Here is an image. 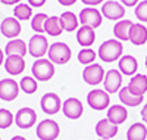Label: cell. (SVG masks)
I'll return each mask as SVG.
<instances>
[{
  "label": "cell",
  "instance_id": "1",
  "mask_svg": "<svg viewBox=\"0 0 147 140\" xmlns=\"http://www.w3.org/2000/svg\"><path fill=\"white\" fill-rule=\"evenodd\" d=\"M122 52H124V44H122V41H119L116 39H110V40H106L100 44L97 55H99V58L103 62L112 63V62L119 60L122 58Z\"/></svg>",
  "mask_w": 147,
  "mask_h": 140
},
{
  "label": "cell",
  "instance_id": "2",
  "mask_svg": "<svg viewBox=\"0 0 147 140\" xmlns=\"http://www.w3.org/2000/svg\"><path fill=\"white\" fill-rule=\"evenodd\" d=\"M47 58L55 65H65L72 58V50L65 41H56V43L50 44V47H49Z\"/></svg>",
  "mask_w": 147,
  "mask_h": 140
},
{
  "label": "cell",
  "instance_id": "3",
  "mask_svg": "<svg viewBox=\"0 0 147 140\" xmlns=\"http://www.w3.org/2000/svg\"><path fill=\"white\" fill-rule=\"evenodd\" d=\"M32 77L37 81H49L53 78L55 75V63L49 59V58H41V59H35L32 63Z\"/></svg>",
  "mask_w": 147,
  "mask_h": 140
},
{
  "label": "cell",
  "instance_id": "4",
  "mask_svg": "<svg viewBox=\"0 0 147 140\" xmlns=\"http://www.w3.org/2000/svg\"><path fill=\"white\" fill-rule=\"evenodd\" d=\"M35 134L40 140H56L60 134V127L55 120L46 118L37 124Z\"/></svg>",
  "mask_w": 147,
  "mask_h": 140
},
{
  "label": "cell",
  "instance_id": "5",
  "mask_svg": "<svg viewBox=\"0 0 147 140\" xmlns=\"http://www.w3.org/2000/svg\"><path fill=\"white\" fill-rule=\"evenodd\" d=\"M87 103L94 111H103L109 109L110 106V94L105 88H93L87 94Z\"/></svg>",
  "mask_w": 147,
  "mask_h": 140
},
{
  "label": "cell",
  "instance_id": "6",
  "mask_svg": "<svg viewBox=\"0 0 147 140\" xmlns=\"http://www.w3.org/2000/svg\"><path fill=\"white\" fill-rule=\"evenodd\" d=\"M49 47H50V44L43 34H34L28 43V53L32 58L41 59L49 52Z\"/></svg>",
  "mask_w": 147,
  "mask_h": 140
},
{
  "label": "cell",
  "instance_id": "7",
  "mask_svg": "<svg viewBox=\"0 0 147 140\" xmlns=\"http://www.w3.org/2000/svg\"><path fill=\"white\" fill-rule=\"evenodd\" d=\"M102 15L105 18H107L109 21H121L125 16V6L121 2H116V0H107V2L103 3L102 6Z\"/></svg>",
  "mask_w": 147,
  "mask_h": 140
},
{
  "label": "cell",
  "instance_id": "8",
  "mask_svg": "<svg viewBox=\"0 0 147 140\" xmlns=\"http://www.w3.org/2000/svg\"><path fill=\"white\" fill-rule=\"evenodd\" d=\"M80 24L81 25H88V27L91 28H99L102 22H103V15H102V12L99 9H96V7H84L81 12H80Z\"/></svg>",
  "mask_w": 147,
  "mask_h": 140
},
{
  "label": "cell",
  "instance_id": "9",
  "mask_svg": "<svg viewBox=\"0 0 147 140\" xmlns=\"http://www.w3.org/2000/svg\"><path fill=\"white\" fill-rule=\"evenodd\" d=\"M105 75H106L105 68L100 63H91V65H87L84 68L82 80L90 86H99L100 83H103Z\"/></svg>",
  "mask_w": 147,
  "mask_h": 140
},
{
  "label": "cell",
  "instance_id": "10",
  "mask_svg": "<svg viewBox=\"0 0 147 140\" xmlns=\"http://www.w3.org/2000/svg\"><path fill=\"white\" fill-rule=\"evenodd\" d=\"M62 105H63L62 99L56 93H46V94H43V97L40 100L41 111L46 115H56L59 111H62Z\"/></svg>",
  "mask_w": 147,
  "mask_h": 140
},
{
  "label": "cell",
  "instance_id": "11",
  "mask_svg": "<svg viewBox=\"0 0 147 140\" xmlns=\"http://www.w3.org/2000/svg\"><path fill=\"white\" fill-rule=\"evenodd\" d=\"M15 124L22 130L31 128L37 124V112L32 108H21L15 115Z\"/></svg>",
  "mask_w": 147,
  "mask_h": 140
},
{
  "label": "cell",
  "instance_id": "12",
  "mask_svg": "<svg viewBox=\"0 0 147 140\" xmlns=\"http://www.w3.org/2000/svg\"><path fill=\"white\" fill-rule=\"evenodd\" d=\"M62 112L69 120H78L84 113V105L77 97H68L62 105Z\"/></svg>",
  "mask_w": 147,
  "mask_h": 140
},
{
  "label": "cell",
  "instance_id": "13",
  "mask_svg": "<svg viewBox=\"0 0 147 140\" xmlns=\"http://www.w3.org/2000/svg\"><path fill=\"white\" fill-rule=\"evenodd\" d=\"M21 87L13 78H5L0 81V99L5 102L15 100L19 94Z\"/></svg>",
  "mask_w": 147,
  "mask_h": 140
},
{
  "label": "cell",
  "instance_id": "14",
  "mask_svg": "<svg viewBox=\"0 0 147 140\" xmlns=\"http://www.w3.org/2000/svg\"><path fill=\"white\" fill-rule=\"evenodd\" d=\"M103 87L109 94L118 93L122 88V74L119 69H109L105 75Z\"/></svg>",
  "mask_w": 147,
  "mask_h": 140
},
{
  "label": "cell",
  "instance_id": "15",
  "mask_svg": "<svg viewBox=\"0 0 147 140\" xmlns=\"http://www.w3.org/2000/svg\"><path fill=\"white\" fill-rule=\"evenodd\" d=\"M96 134L99 136V139L112 140L118 134V125H115L113 122H110L107 118H102L99 122L96 124Z\"/></svg>",
  "mask_w": 147,
  "mask_h": 140
},
{
  "label": "cell",
  "instance_id": "16",
  "mask_svg": "<svg viewBox=\"0 0 147 140\" xmlns=\"http://www.w3.org/2000/svg\"><path fill=\"white\" fill-rule=\"evenodd\" d=\"M0 31L6 37V39L13 40L21 34V22L13 16V18H5L0 25Z\"/></svg>",
  "mask_w": 147,
  "mask_h": 140
},
{
  "label": "cell",
  "instance_id": "17",
  "mask_svg": "<svg viewBox=\"0 0 147 140\" xmlns=\"http://www.w3.org/2000/svg\"><path fill=\"white\" fill-rule=\"evenodd\" d=\"M118 69L121 71L122 75L132 77V75H136L137 71H138V62L131 55H124L118 60Z\"/></svg>",
  "mask_w": 147,
  "mask_h": 140
},
{
  "label": "cell",
  "instance_id": "18",
  "mask_svg": "<svg viewBox=\"0 0 147 140\" xmlns=\"http://www.w3.org/2000/svg\"><path fill=\"white\" fill-rule=\"evenodd\" d=\"M127 87L132 94L144 97V93H147V75H144V74L132 75Z\"/></svg>",
  "mask_w": 147,
  "mask_h": 140
},
{
  "label": "cell",
  "instance_id": "19",
  "mask_svg": "<svg viewBox=\"0 0 147 140\" xmlns=\"http://www.w3.org/2000/svg\"><path fill=\"white\" fill-rule=\"evenodd\" d=\"M129 41L134 46H143L147 43V28L141 22H134L129 30Z\"/></svg>",
  "mask_w": 147,
  "mask_h": 140
},
{
  "label": "cell",
  "instance_id": "20",
  "mask_svg": "<svg viewBox=\"0 0 147 140\" xmlns=\"http://www.w3.org/2000/svg\"><path fill=\"white\" fill-rule=\"evenodd\" d=\"M106 118L113 122L115 125H121L124 124L128 118V111L124 105H110L109 109H107V115Z\"/></svg>",
  "mask_w": 147,
  "mask_h": 140
},
{
  "label": "cell",
  "instance_id": "21",
  "mask_svg": "<svg viewBox=\"0 0 147 140\" xmlns=\"http://www.w3.org/2000/svg\"><path fill=\"white\" fill-rule=\"evenodd\" d=\"M5 69L10 75H19V74L24 72V69H25V59L22 56H18V55L6 56Z\"/></svg>",
  "mask_w": 147,
  "mask_h": 140
},
{
  "label": "cell",
  "instance_id": "22",
  "mask_svg": "<svg viewBox=\"0 0 147 140\" xmlns=\"http://www.w3.org/2000/svg\"><path fill=\"white\" fill-rule=\"evenodd\" d=\"M96 41V33L94 28L88 27V25H81L77 30V43L82 47H90Z\"/></svg>",
  "mask_w": 147,
  "mask_h": 140
},
{
  "label": "cell",
  "instance_id": "23",
  "mask_svg": "<svg viewBox=\"0 0 147 140\" xmlns=\"http://www.w3.org/2000/svg\"><path fill=\"white\" fill-rule=\"evenodd\" d=\"M5 53L6 56H12V55H18V56H25L28 53V44L21 40V39H13L10 40L6 47H5Z\"/></svg>",
  "mask_w": 147,
  "mask_h": 140
},
{
  "label": "cell",
  "instance_id": "24",
  "mask_svg": "<svg viewBox=\"0 0 147 140\" xmlns=\"http://www.w3.org/2000/svg\"><path fill=\"white\" fill-rule=\"evenodd\" d=\"M59 18H60V24H62L63 31H66V33H74V31H77V30L80 28V27H78V25H80V18L74 14V12L65 10Z\"/></svg>",
  "mask_w": 147,
  "mask_h": 140
},
{
  "label": "cell",
  "instance_id": "25",
  "mask_svg": "<svg viewBox=\"0 0 147 140\" xmlns=\"http://www.w3.org/2000/svg\"><path fill=\"white\" fill-rule=\"evenodd\" d=\"M132 21L129 19H121L113 25V34L116 37V40L119 41H128L129 40V30L132 27Z\"/></svg>",
  "mask_w": 147,
  "mask_h": 140
},
{
  "label": "cell",
  "instance_id": "26",
  "mask_svg": "<svg viewBox=\"0 0 147 140\" xmlns=\"http://www.w3.org/2000/svg\"><path fill=\"white\" fill-rule=\"evenodd\" d=\"M118 96H119V100H121V103L124 105V106H138L143 103V100L144 97L143 96H136V94H132L129 90H128V87L124 86L121 88V90L118 92Z\"/></svg>",
  "mask_w": 147,
  "mask_h": 140
},
{
  "label": "cell",
  "instance_id": "27",
  "mask_svg": "<svg viewBox=\"0 0 147 140\" xmlns=\"http://www.w3.org/2000/svg\"><path fill=\"white\" fill-rule=\"evenodd\" d=\"M147 125L144 122H134L127 131V140H146Z\"/></svg>",
  "mask_w": 147,
  "mask_h": 140
},
{
  "label": "cell",
  "instance_id": "28",
  "mask_svg": "<svg viewBox=\"0 0 147 140\" xmlns=\"http://www.w3.org/2000/svg\"><path fill=\"white\" fill-rule=\"evenodd\" d=\"M44 33L52 35V37H57L63 33L62 24H60V18L59 16H49V19L46 21L44 25Z\"/></svg>",
  "mask_w": 147,
  "mask_h": 140
},
{
  "label": "cell",
  "instance_id": "29",
  "mask_svg": "<svg viewBox=\"0 0 147 140\" xmlns=\"http://www.w3.org/2000/svg\"><path fill=\"white\" fill-rule=\"evenodd\" d=\"M19 87L24 93L27 94H34L38 88V81H37L32 75H27V77H22V80L19 81Z\"/></svg>",
  "mask_w": 147,
  "mask_h": 140
},
{
  "label": "cell",
  "instance_id": "30",
  "mask_svg": "<svg viewBox=\"0 0 147 140\" xmlns=\"http://www.w3.org/2000/svg\"><path fill=\"white\" fill-rule=\"evenodd\" d=\"M96 58H97V52L93 50L91 47H82L78 52V62L82 63V65H85V67L94 63Z\"/></svg>",
  "mask_w": 147,
  "mask_h": 140
},
{
  "label": "cell",
  "instance_id": "31",
  "mask_svg": "<svg viewBox=\"0 0 147 140\" xmlns=\"http://www.w3.org/2000/svg\"><path fill=\"white\" fill-rule=\"evenodd\" d=\"M13 16L18 21H28L30 18H32V7L27 3H19L13 9Z\"/></svg>",
  "mask_w": 147,
  "mask_h": 140
},
{
  "label": "cell",
  "instance_id": "32",
  "mask_svg": "<svg viewBox=\"0 0 147 140\" xmlns=\"http://www.w3.org/2000/svg\"><path fill=\"white\" fill-rule=\"evenodd\" d=\"M47 19H49V16L46 14H43V12L34 15L32 19H31V28H32V31H35L37 34H43L44 33V25H46Z\"/></svg>",
  "mask_w": 147,
  "mask_h": 140
},
{
  "label": "cell",
  "instance_id": "33",
  "mask_svg": "<svg viewBox=\"0 0 147 140\" xmlns=\"http://www.w3.org/2000/svg\"><path fill=\"white\" fill-rule=\"evenodd\" d=\"M15 122V115L12 113L9 109H5L2 108L0 109V128H9V127Z\"/></svg>",
  "mask_w": 147,
  "mask_h": 140
},
{
  "label": "cell",
  "instance_id": "34",
  "mask_svg": "<svg viewBox=\"0 0 147 140\" xmlns=\"http://www.w3.org/2000/svg\"><path fill=\"white\" fill-rule=\"evenodd\" d=\"M134 14H136V18L140 22H147V0H143L136 6Z\"/></svg>",
  "mask_w": 147,
  "mask_h": 140
},
{
  "label": "cell",
  "instance_id": "35",
  "mask_svg": "<svg viewBox=\"0 0 147 140\" xmlns=\"http://www.w3.org/2000/svg\"><path fill=\"white\" fill-rule=\"evenodd\" d=\"M81 2H82L85 6H88V7H96L97 5L103 3L105 0H81Z\"/></svg>",
  "mask_w": 147,
  "mask_h": 140
},
{
  "label": "cell",
  "instance_id": "36",
  "mask_svg": "<svg viewBox=\"0 0 147 140\" xmlns=\"http://www.w3.org/2000/svg\"><path fill=\"white\" fill-rule=\"evenodd\" d=\"M46 2L47 0H28V5L31 7H41L46 5Z\"/></svg>",
  "mask_w": 147,
  "mask_h": 140
},
{
  "label": "cell",
  "instance_id": "37",
  "mask_svg": "<svg viewBox=\"0 0 147 140\" xmlns=\"http://www.w3.org/2000/svg\"><path fill=\"white\" fill-rule=\"evenodd\" d=\"M121 3L125 7H136L140 3V0H121Z\"/></svg>",
  "mask_w": 147,
  "mask_h": 140
},
{
  "label": "cell",
  "instance_id": "38",
  "mask_svg": "<svg viewBox=\"0 0 147 140\" xmlns=\"http://www.w3.org/2000/svg\"><path fill=\"white\" fill-rule=\"evenodd\" d=\"M140 113H141V120H143V122L147 124V103L141 108V112H140Z\"/></svg>",
  "mask_w": 147,
  "mask_h": 140
},
{
  "label": "cell",
  "instance_id": "39",
  "mask_svg": "<svg viewBox=\"0 0 147 140\" xmlns=\"http://www.w3.org/2000/svg\"><path fill=\"white\" fill-rule=\"evenodd\" d=\"M57 2L62 6H72V5L77 3V0H57Z\"/></svg>",
  "mask_w": 147,
  "mask_h": 140
},
{
  "label": "cell",
  "instance_id": "40",
  "mask_svg": "<svg viewBox=\"0 0 147 140\" xmlns=\"http://www.w3.org/2000/svg\"><path fill=\"white\" fill-rule=\"evenodd\" d=\"M3 5H6V6H12V5H19L21 3V0H0Z\"/></svg>",
  "mask_w": 147,
  "mask_h": 140
},
{
  "label": "cell",
  "instance_id": "41",
  "mask_svg": "<svg viewBox=\"0 0 147 140\" xmlns=\"http://www.w3.org/2000/svg\"><path fill=\"white\" fill-rule=\"evenodd\" d=\"M2 65H5V52L0 49V67Z\"/></svg>",
  "mask_w": 147,
  "mask_h": 140
},
{
  "label": "cell",
  "instance_id": "42",
  "mask_svg": "<svg viewBox=\"0 0 147 140\" xmlns=\"http://www.w3.org/2000/svg\"><path fill=\"white\" fill-rule=\"evenodd\" d=\"M10 140H27L25 137H22V136H13Z\"/></svg>",
  "mask_w": 147,
  "mask_h": 140
},
{
  "label": "cell",
  "instance_id": "43",
  "mask_svg": "<svg viewBox=\"0 0 147 140\" xmlns=\"http://www.w3.org/2000/svg\"><path fill=\"white\" fill-rule=\"evenodd\" d=\"M146 68H147V56H146Z\"/></svg>",
  "mask_w": 147,
  "mask_h": 140
},
{
  "label": "cell",
  "instance_id": "44",
  "mask_svg": "<svg viewBox=\"0 0 147 140\" xmlns=\"http://www.w3.org/2000/svg\"><path fill=\"white\" fill-rule=\"evenodd\" d=\"M99 140H106V139H99Z\"/></svg>",
  "mask_w": 147,
  "mask_h": 140
},
{
  "label": "cell",
  "instance_id": "45",
  "mask_svg": "<svg viewBox=\"0 0 147 140\" xmlns=\"http://www.w3.org/2000/svg\"><path fill=\"white\" fill-rule=\"evenodd\" d=\"M0 140H2V137H0Z\"/></svg>",
  "mask_w": 147,
  "mask_h": 140
}]
</instances>
